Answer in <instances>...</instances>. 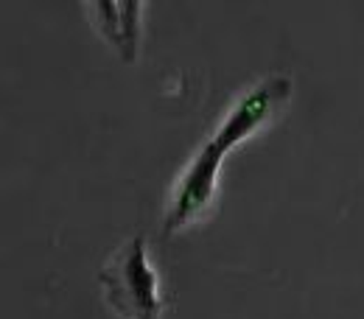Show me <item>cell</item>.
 Wrapping results in <instances>:
<instances>
[{
	"instance_id": "6da1fadb",
	"label": "cell",
	"mask_w": 364,
	"mask_h": 319,
	"mask_svg": "<svg viewBox=\"0 0 364 319\" xmlns=\"http://www.w3.org/2000/svg\"><path fill=\"white\" fill-rule=\"evenodd\" d=\"M291 98V79L289 76H267L258 85H252L238 101L228 109V115L216 124V129L205 137V143L196 148L191 163L185 166L182 177L174 185L171 202L163 216V235L171 238L180 229L202 222L210 213V205L219 190V171L222 163L235 146L258 135L264 126H269L277 112Z\"/></svg>"
},
{
	"instance_id": "7a4b0ae2",
	"label": "cell",
	"mask_w": 364,
	"mask_h": 319,
	"mask_svg": "<svg viewBox=\"0 0 364 319\" xmlns=\"http://www.w3.org/2000/svg\"><path fill=\"white\" fill-rule=\"evenodd\" d=\"M107 306L121 319H160L163 317V297H160V277L154 272L143 235H132L121 244L112 258L98 272Z\"/></svg>"
},
{
	"instance_id": "3957f363",
	"label": "cell",
	"mask_w": 364,
	"mask_h": 319,
	"mask_svg": "<svg viewBox=\"0 0 364 319\" xmlns=\"http://www.w3.org/2000/svg\"><path fill=\"white\" fill-rule=\"evenodd\" d=\"M87 9L92 28L118 50L127 65H132L140 48V23L146 6L140 0H95L87 3Z\"/></svg>"
}]
</instances>
